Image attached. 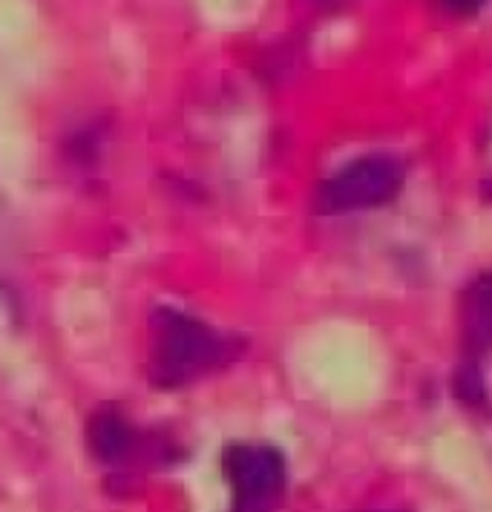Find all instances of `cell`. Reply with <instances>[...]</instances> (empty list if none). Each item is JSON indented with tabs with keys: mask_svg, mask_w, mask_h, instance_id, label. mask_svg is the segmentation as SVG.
<instances>
[{
	"mask_svg": "<svg viewBox=\"0 0 492 512\" xmlns=\"http://www.w3.org/2000/svg\"><path fill=\"white\" fill-rule=\"evenodd\" d=\"M87 443L101 464L118 466L127 458H133L136 432H133V423L124 418V412L113 403H107V406L95 409L87 420Z\"/></svg>",
	"mask_w": 492,
	"mask_h": 512,
	"instance_id": "obj_4",
	"label": "cell"
},
{
	"mask_svg": "<svg viewBox=\"0 0 492 512\" xmlns=\"http://www.w3.org/2000/svg\"><path fill=\"white\" fill-rule=\"evenodd\" d=\"M225 481L231 484V512H274L280 507L288 466L280 449L257 443H231L222 455Z\"/></svg>",
	"mask_w": 492,
	"mask_h": 512,
	"instance_id": "obj_3",
	"label": "cell"
},
{
	"mask_svg": "<svg viewBox=\"0 0 492 512\" xmlns=\"http://www.w3.org/2000/svg\"><path fill=\"white\" fill-rule=\"evenodd\" d=\"M461 326L472 349H492V274L469 285L461 305Z\"/></svg>",
	"mask_w": 492,
	"mask_h": 512,
	"instance_id": "obj_5",
	"label": "cell"
},
{
	"mask_svg": "<svg viewBox=\"0 0 492 512\" xmlns=\"http://www.w3.org/2000/svg\"><path fill=\"white\" fill-rule=\"evenodd\" d=\"M98 147H101V141H98V130H81V133H75L70 141V156L78 164H95L98 159Z\"/></svg>",
	"mask_w": 492,
	"mask_h": 512,
	"instance_id": "obj_6",
	"label": "cell"
},
{
	"mask_svg": "<svg viewBox=\"0 0 492 512\" xmlns=\"http://www.w3.org/2000/svg\"><path fill=\"white\" fill-rule=\"evenodd\" d=\"M147 377L156 389H182L219 372L239 357V340L199 320L196 314L156 305L150 311Z\"/></svg>",
	"mask_w": 492,
	"mask_h": 512,
	"instance_id": "obj_1",
	"label": "cell"
},
{
	"mask_svg": "<svg viewBox=\"0 0 492 512\" xmlns=\"http://www.w3.org/2000/svg\"><path fill=\"white\" fill-rule=\"evenodd\" d=\"M406 170L389 153L360 156L331 173L317 190V210L328 216L372 210L392 202L403 187Z\"/></svg>",
	"mask_w": 492,
	"mask_h": 512,
	"instance_id": "obj_2",
	"label": "cell"
}]
</instances>
